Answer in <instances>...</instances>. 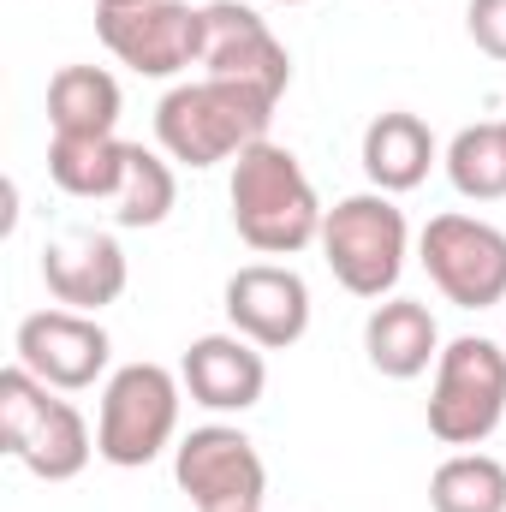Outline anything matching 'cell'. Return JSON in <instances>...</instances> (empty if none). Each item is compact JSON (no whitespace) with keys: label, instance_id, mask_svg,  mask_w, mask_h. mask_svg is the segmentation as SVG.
Instances as JSON below:
<instances>
[{"label":"cell","instance_id":"cell-1","mask_svg":"<svg viewBox=\"0 0 506 512\" xmlns=\"http://www.w3.org/2000/svg\"><path fill=\"white\" fill-rule=\"evenodd\" d=\"M227 203H233V227L239 239L262 256H298L322 239V197L310 185V173L298 167L292 149L280 143H251L239 161H233V185H227Z\"/></svg>","mask_w":506,"mask_h":512},{"label":"cell","instance_id":"cell-2","mask_svg":"<svg viewBox=\"0 0 506 512\" xmlns=\"http://www.w3.org/2000/svg\"><path fill=\"white\" fill-rule=\"evenodd\" d=\"M280 102L256 96L245 84H221V78H191V84H173L161 102H155V143L167 161H185V167H221V161H239L251 143L268 137Z\"/></svg>","mask_w":506,"mask_h":512},{"label":"cell","instance_id":"cell-3","mask_svg":"<svg viewBox=\"0 0 506 512\" xmlns=\"http://www.w3.org/2000/svg\"><path fill=\"white\" fill-rule=\"evenodd\" d=\"M0 447L42 483H72L96 459V435L60 387L36 382L24 364L0 376Z\"/></svg>","mask_w":506,"mask_h":512},{"label":"cell","instance_id":"cell-4","mask_svg":"<svg viewBox=\"0 0 506 512\" xmlns=\"http://www.w3.org/2000/svg\"><path fill=\"white\" fill-rule=\"evenodd\" d=\"M322 256L334 268V280L352 292V298H393L399 274H405V256H411V227H405V209L387 197V191H358V197H340L328 215H322Z\"/></svg>","mask_w":506,"mask_h":512},{"label":"cell","instance_id":"cell-5","mask_svg":"<svg viewBox=\"0 0 506 512\" xmlns=\"http://www.w3.org/2000/svg\"><path fill=\"white\" fill-rule=\"evenodd\" d=\"M179 399H185V382L167 364L114 370L102 387V411H96V453L120 471L155 465L179 435Z\"/></svg>","mask_w":506,"mask_h":512},{"label":"cell","instance_id":"cell-6","mask_svg":"<svg viewBox=\"0 0 506 512\" xmlns=\"http://www.w3.org/2000/svg\"><path fill=\"white\" fill-rule=\"evenodd\" d=\"M506 417V352L483 334H459L435 358L429 435L441 447H483Z\"/></svg>","mask_w":506,"mask_h":512},{"label":"cell","instance_id":"cell-7","mask_svg":"<svg viewBox=\"0 0 506 512\" xmlns=\"http://www.w3.org/2000/svg\"><path fill=\"white\" fill-rule=\"evenodd\" d=\"M96 36L137 78H179L185 66L203 60V6H185V0L96 6Z\"/></svg>","mask_w":506,"mask_h":512},{"label":"cell","instance_id":"cell-8","mask_svg":"<svg viewBox=\"0 0 506 512\" xmlns=\"http://www.w3.org/2000/svg\"><path fill=\"white\" fill-rule=\"evenodd\" d=\"M417 256L435 292L459 310H489L506 298V233L483 215H435L417 233Z\"/></svg>","mask_w":506,"mask_h":512},{"label":"cell","instance_id":"cell-9","mask_svg":"<svg viewBox=\"0 0 506 512\" xmlns=\"http://www.w3.org/2000/svg\"><path fill=\"white\" fill-rule=\"evenodd\" d=\"M173 477L197 512H262L268 465L256 441L233 423H203L173 447Z\"/></svg>","mask_w":506,"mask_h":512},{"label":"cell","instance_id":"cell-10","mask_svg":"<svg viewBox=\"0 0 506 512\" xmlns=\"http://www.w3.org/2000/svg\"><path fill=\"white\" fill-rule=\"evenodd\" d=\"M203 78L221 84H245L256 96L280 102L292 84V54L286 42L268 30V18L245 0H209L203 6Z\"/></svg>","mask_w":506,"mask_h":512},{"label":"cell","instance_id":"cell-11","mask_svg":"<svg viewBox=\"0 0 506 512\" xmlns=\"http://www.w3.org/2000/svg\"><path fill=\"white\" fill-rule=\"evenodd\" d=\"M18 364L36 376V382L60 387V393H84L108 376V358H114V340L96 316L84 310H36L18 322V340H12Z\"/></svg>","mask_w":506,"mask_h":512},{"label":"cell","instance_id":"cell-12","mask_svg":"<svg viewBox=\"0 0 506 512\" xmlns=\"http://www.w3.org/2000/svg\"><path fill=\"white\" fill-rule=\"evenodd\" d=\"M221 310H227L233 334H245L262 352H286L310 334V286L286 262H245L227 280Z\"/></svg>","mask_w":506,"mask_h":512},{"label":"cell","instance_id":"cell-13","mask_svg":"<svg viewBox=\"0 0 506 512\" xmlns=\"http://www.w3.org/2000/svg\"><path fill=\"white\" fill-rule=\"evenodd\" d=\"M131 268H126V251L114 233H66L42 251V286L60 310H84V316H102L108 304H120Z\"/></svg>","mask_w":506,"mask_h":512},{"label":"cell","instance_id":"cell-14","mask_svg":"<svg viewBox=\"0 0 506 512\" xmlns=\"http://www.w3.org/2000/svg\"><path fill=\"white\" fill-rule=\"evenodd\" d=\"M179 382L203 411H251L268 387V364L262 346H251L245 334H203L185 346Z\"/></svg>","mask_w":506,"mask_h":512},{"label":"cell","instance_id":"cell-15","mask_svg":"<svg viewBox=\"0 0 506 512\" xmlns=\"http://www.w3.org/2000/svg\"><path fill=\"white\" fill-rule=\"evenodd\" d=\"M364 358L387 382H417L435 358H441V328L429 316V304L417 298H387L364 322Z\"/></svg>","mask_w":506,"mask_h":512},{"label":"cell","instance_id":"cell-16","mask_svg":"<svg viewBox=\"0 0 506 512\" xmlns=\"http://www.w3.org/2000/svg\"><path fill=\"white\" fill-rule=\"evenodd\" d=\"M358 155H364L370 185L387 191V197H399V191H417L429 179V167H435V131L423 126L417 114L393 108V114H376L364 126V149Z\"/></svg>","mask_w":506,"mask_h":512},{"label":"cell","instance_id":"cell-17","mask_svg":"<svg viewBox=\"0 0 506 512\" xmlns=\"http://www.w3.org/2000/svg\"><path fill=\"white\" fill-rule=\"evenodd\" d=\"M120 78L102 66H60L48 78V126L54 137H114L120 126Z\"/></svg>","mask_w":506,"mask_h":512},{"label":"cell","instance_id":"cell-18","mask_svg":"<svg viewBox=\"0 0 506 512\" xmlns=\"http://www.w3.org/2000/svg\"><path fill=\"white\" fill-rule=\"evenodd\" d=\"M131 143L120 137H48V179L78 203H114Z\"/></svg>","mask_w":506,"mask_h":512},{"label":"cell","instance_id":"cell-19","mask_svg":"<svg viewBox=\"0 0 506 512\" xmlns=\"http://www.w3.org/2000/svg\"><path fill=\"white\" fill-rule=\"evenodd\" d=\"M429 507L435 512H506V465L495 453H453L429 477Z\"/></svg>","mask_w":506,"mask_h":512},{"label":"cell","instance_id":"cell-20","mask_svg":"<svg viewBox=\"0 0 506 512\" xmlns=\"http://www.w3.org/2000/svg\"><path fill=\"white\" fill-rule=\"evenodd\" d=\"M173 203H179V179H173L167 155L131 143L126 179H120V191H114V203H108L114 227H131V233H137V227H161V221L173 215Z\"/></svg>","mask_w":506,"mask_h":512},{"label":"cell","instance_id":"cell-21","mask_svg":"<svg viewBox=\"0 0 506 512\" xmlns=\"http://www.w3.org/2000/svg\"><path fill=\"white\" fill-rule=\"evenodd\" d=\"M447 179L471 203H501L506 197V120L459 131L447 143Z\"/></svg>","mask_w":506,"mask_h":512},{"label":"cell","instance_id":"cell-22","mask_svg":"<svg viewBox=\"0 0 506 512\" xmlns=\"http://www.w3.org/2000/svg\"><path fill=\"white\" fill-rule=\"evenodd\" d=\"M465 30H471V42H477L489 60L506 66V0H471V6H465Z\"/></svg>","mask_w":506,"mask_h":512},{"label":"cell","instance_id":"cell-23","mask_svg":"<svg viewBox=\"0 0 506 512\" xmlns=\"http://www.w3.org/2000/svg\"><path fill=\"white\" fill-rule=\"evenodd\" d=\"M280 6H310V0H280Z\"/></svg>","mask_w":506,"mask_h":512},{"label":"cell","instance_id":"cell-24","mask_svg":"<svg viewBox=\"0 0 506 512\" xmlns=\"http://www.w3.org/2000/svg\"><path fill=\"white\" fill-rule=\"evenodd\" d=\"M96 6H126V0H96Z\"/></svg>","mask_w":506,"mask_h":512}]
</instances>
